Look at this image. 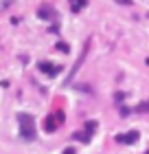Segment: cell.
I'll return each mask as SVG.
<instances>
[{
    "mask_svg": "<svg viewBox=\"0 0 149 154\" xmlns=\"http://www.w3.org/2000/svg\"><path fill=\"white\" fill-rule=\"evenodd\" d=\"M75 139H79V141H90V134H88V132H77Z\"/></svg>",
    "mask_w": 149,
    "mask_h": 154,
    "instance_id": "cell-9",
    "label": "cell"
},
{
    "mask_svg": "<svg viewBox=\"0 0 149 154\" xmlns=\"http://www.w3.org/2000/svg\"><path fill=\"white\" fill-rule=\"evenodd\" d=\"M138 139V132L136 130H132V132H127V134H116V143H123V145H130L134 143Z\"/></svg>",
    "mask_w": 149,
    "mask_h": 154,
    "instance_id": "cell-3",
    "label": "cell"
},
{
    "mask_svg": "<svg viewBox=\"0 0 149 154\" xmlns=\"http://www.w3.org/2000/svg\"><path fill=\"white\" fill-rule=\"evenodd\" d=\"M55 117H57V121H59V123H64V119H66V117H64V112H61V110H57V112H55Z\"/></svg>",
    "mask_w": 149,
    "mask_h": 154,
    "instance_id": "cell-10",
    "label": "cell"
},
{
    "mask_svg": "<svg viewBox=\"0 0 149 154\" xmlns=\"http://www.w3.org/2000/svg\"><path fill=\"white\" fill-rule=\"evenodd\" d=\"M37 68L42 73H46V75H51V77H55L59 73V66H53V64H48V62H40L37 64Z\"/></svg>",
    "mask_w": 149,
    "mask_h": 154,
    "instance_id": "cell-4",
    "label": "cell"
},
{
    "mask_svg": "<svg viewBox=\"0 0 149 154\" xmlns=\"http://www.w3.org/2000/svg\"><path fill=\"white\" fill-rule=\"evenodd\" d=\"M88 48H90V42H86V46H83V51H81V55H79V60H77V64H75V68L70 71V77L66 82H73V77L77 75V71H79V66L83 64V60H86V53H88Z\"/></svg>",
    "mask_w": 149,
    "mask_h": 154,
    "instance_id": "cell-2",
    "label": "cell"
},
{
    "mask_svg": "<svg viewBox=\"0 0 149 154\" xmlns=\"http://www.w3.org/2000/svg\"><path fill=\"white\" fill-rule=\"evenodd\" d=\"M116 2H121V5H132V0H116Z\"/></svg>",
    "mask_w": 149,
    "mask_h": 154,
    "instance_id": "cell-12",
    "label": "cell"
},
{
    "mask_svg": "<svg viewBox=\"0 0 149 154\" xmlns=\"http://www.w3.org/2000/svg\"><path fill=\"white\" fill-rule=\"evenodd\" d=\"M64 154H75V148H66V152Z\"/></svg>",
    "mask_w": 149,
    "mask_h": 154,
    "instance_id": "cell-13",
    "label": "cell"
},
{
    "mask_svg": "<svg viewBox=\"0 0 149 154\" xmlns=\"http://www.w3.org/2000/svg\"><path fill=\"white\" fill-rule=\"evenodd\" d=\"M57 125H59V121H57V117H55V115H48V117L44 119V130H46V132H55Z\"/></svg>",
    "mask_w": 149,
    "mask_h": 154,
    "instance_id": "cell-5",
    "label": "cell"
},
{
    "mask_svg": "<svg viewBox=\"0 0 149 154\" xmlns=\"http://www.w3.org/2000/svg\"><path fill=\"white\" fill-rule=\"evenodd\" d=\"M147 64H149V60H147Z\"/></svg>",
    "mask_w": 149,
    "mask_h": 154,
    "instance_id": "cell-14",
    "label": "cell"
},
{
    "mask_svg": "<svg viewBox=\"0 0 149 154\" xmlns=\"http://www.w3.org/2000/svg\"><path fill=\"white\" fill-rule=\"evenodd\" d=\"M94 130H97V121H88L86 123V132L92 137V134H94Z\"/></svg>",
    "mask_w": 149,
    "mask_h": 154,
    "instance_id": "cell-8",
    "label": "cell"
},
{
    "mask_svg": "<svg viewBox=\"0 0 149 154\" xmlns=\"http://www.w3.org/2000/svg\"><path fill=\"white\" fill-rule=\"evenodd\" d=\"M70 5H73V11H81L88 5V0H70Z\"/></svg>",
    "mask_w": 149,
    "mask_h": 154,
    "instance_id": "cell-7",
    "label": "cell"
},
{
    "mask_svg": "<svg viewBox=\"0 0 149 154\" xmlns=\"http://www.w3.org/2000/svg\"><path fill=\"white\" fill-rule=\"evenodd\" d=\"M57 48H59V51H66V53H68V44H57Z\"/></svg>",
    "mask_w": 149,
    "mask_h": 154,
    "instance_id": "cell-11",
    "label": "cell"
},
{
    "mask_svg": "<svg viewBox=\"0 0 149 154\" xmlns=\"http://www.w3.org/2000/svg\"><path fill=\"white\" fill-rule=\"evenodd\" d=\"M37 13H40V18H55V11L51 9V7H48V9H46V5L42 7V9H40Z\"/></svg>",
    "mask_w": 149,
    "mask_h": 154,
    "instance_id": "cell-6",
    "label": "cell"
},
{
    "mask_svg": "<svg viewBox=\"0 0 149 154\" xmlns=\"http://www.w3.org/2000/svg\"><path fill=\"white\" fill-rule=\"evenodd\" d=\"M18 121H20V134H22L24 139H33V137H35V123H33V117L22 112V115L18 117Z\"/></svg>",
    "mask_w": 149,
    "mask_h": 154,
    "instance_id": "cell-1",
    "label": "cell"
}]
</instances>
